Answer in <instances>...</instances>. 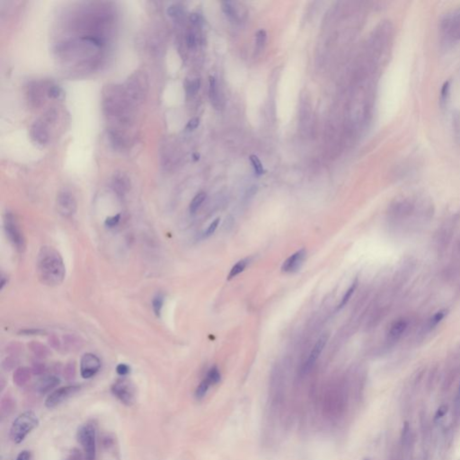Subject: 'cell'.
<instances>
[{
	"label": "cell",
	"instance_id": "obj_46",
	"mask_svg": "<svg viewBox=\"0 0 460 460\" xmlns=\"http://www.w3.org/2000/svg\"><path fill=\"white\" fill-rule=\"evenodd\" d=\"M31 460V453L27 450H24L19 453L18 456L16 457V460Z\"/></svg>",
	"mask_w": 460,
	"mask_h": 460
},
{
	"label": "cell",
	"instance_id": "obj_24",
	"mask_svg": "<svg viewBox=\"0 0 460 460\" xmlns=\"http://www.w3.org/2000/svg\"><path fill=\"white\" fill-rule=\"evenodd\" d=\"M209 386H210V384H209V381H207L206 379L203 380L195 390V394H194L195 398L198 399V400H202L208 392Z\"/></svg>",
	"mask_w": 460,
	"mask_h": 460
},
{
	"label": "cell",
	"instance_id": "obj_20",
	"mask_svg": "<svg viewBox=\"0 0 460 460\" xmlns=\"http://www.w3.org/2000/svg\"><path fill=\"white\" fill-rule=\"evenodd\" d=\"M29 348L32 350V352L38 358H46L49 354V350L45 345L37 343V342H32L29 344Z\"/></svg>",
	"mask_w": 460,
	"mask_h": 460
},
{
	"label": "cell",
	"instance_id": "obj_28",
	"mask_svg": "<svg viewBox=\"0 0 460 460\" xmlns=\"http://www.w3.org/2000/svg\"><path fill=\"white\" fill-rule=\"evenodd\" d=\"M80 344L81 342H79V339L73 335H68L64 340V345L68 350H73L75 348L80 347Z\"/></svg>",
	"mask_w": 460,
	"mask_h": 460
},
{
	"label": "cell",
	"instance_id": "obj_5",
	"mask_svg": "<svg viewBox=\"0 0 460 460\" xmlns=\"http://www.w3.org/2000/svg\"><path fill=\"white\" fill-rule=\"evenodd\" d=\"M4 228L7 238L11 242L14 247L19 252L25 249V239L23 232L19 226L18 221L12 212L8 211L4 217Z\"/></svg>",
	"mask_w": 460,
	"mask_h": 460
},
{
	"label": "cell",
	"instance_id": "obj_34",
	"mask_svg": "<svg viewBox=\"0 0 460 460\" xmlns=\"http://www.w3.org/2000/svg\"><path fill=\"white\" fill-rule=\"evenodd\" d=\"M48 95L50 98L61 99L63 96V91L60 86H52L48 89Z\"/></svg>",
	"mask_w": 460,
	"mask_h": 460
},
{
	"label": "cell",
	"instance_id": "obj_38",
	"mask_svg": "<svg viewBox=\"0 0 460 460\" xmlns=\"http://www.w3.org/2000/svg\"><path fill=\"white\" fill-rule=\"evenodd\" d=\"M120 221H121V214H116L114 216H111V217H108L105 220V226L108 227H115L119 224Z\"/></svg>",
	"mask_w": 460,
	"mask_h": 460
},
{
	"label": "cell",
	"instance_id": "obj_26",
	"mask_svg": "<svg viewBox=\"0 0 460 460\" xmlns=\"http://www.w3.org/2000/svg\"><path fill=\"white\" fill-rule=\"evenodd\" d=\"M246 264H247V260L245 259V260H241L238 263L234 265L232 267V269L230 270V272L228 274V280H231L233 279L237 275H238L239 273H241L243 270H245V268L246 267Z\"/></svg>",
	"mask_w": 460,
	"mask_h": 460
},
{
	"label": "cell",
	"instance_id": "obj_25",
	"mask_svg": "<svg viewBox=\"0 0 460 460\" xmlns=\"http://www.w3.org/2000/svg\"><path fill=\"white\" fill-rule=\"evenodd\" d=\"M206 380L209 381V383L210 385H216V384H218L221 380V372H220L219 368H217L216 366L210 368L209 371H208V373H207Z\"/></svg>",
	"mask_w": 460,
	"mask_h": 460
},
{
	"label": "cell",
	"instance_id": "obj_42",
	"mask_svg": "<svg viewBox=\"0 0 460 460\" xmlns=\"http://www.w3.org/2000/svg\"><path fill=\"white\" fill-rule=\"evenodd\" d=\"M219 224H220V219H216V220L209 225V227H208V229L206 230L204 236H205V237L211 236L212 234L214 233L215 230L217 229V227L219 226Z\"/></svg>",
	"mask_w": 460,
	"mask_h": 460
},
{
	"label": "cell",
	"instance_id": "obj_16",
	"mask_svg": "<svg viewBox=\"0 0 460 460\" xmlns=\"http://www.w3.org/2000/svg\"><path fill=\"white\" fill-rule=\"evenodd\" d=\"M327 340H328V335L326 333L323 334L321 337L319 338L318 341L317 342V344L315 345L310 355L308 357L307 363L305 364V370H309L310 368H312L315 362H317V360L318 359L321 352L324 350L325 344L327 343Z\"/></svg>",
	"mask_w": 460,
	"mask_h": 460
},
{
	"label": "cell",
	"instance_id": "obj_10",
	"mask_svg": "<svg viewBox=\"0 0 460 460\" xmlns=\"http://www.w3.org/2000/svg\"><path fill=\"white\" fill-rule=\"evenodd\" d=\"M58 212L64 218L72 217L78 209L77 200L69 190H61L57 196Z\"/></svg>",
	"mask_w": 460,
	"mask_h": 460
},
{
	"label": "cell",
	"instance_id": "obj_43",
	"mask_svg": "<svg viewBox=\"0 0 460 460\" xmlns=\"http://www.w3.org/2000/svg\"><path fill=\"white\" fill-rule=\"evenodd\" d=\"M199 124H200V120L198 118H193L187 123L186 129L187 130H193V129H196L197 127L199 126Z\"/></svg>",
	"mask_w": 460,
	"mask_h": 460
},
{
	"label": "cell",
	"instance_id": "obj_35",
	"mask_svg": "<svg viewBox=\"0 0 460 460\" xmlns=\"http://www.w3.org/2000/svg\"><path fill=\"white\" fill-rule=\"evenodd\" d=\"M267 39V33L264 30H260L256 33V48L261 49L264 46Z\"/></svg>",
	"mask_w": 460,
	"mask_h": 460
},
{
	"label": "cell",
	"instance_id": "obj_21",
	"mask_svg": "<svg viewBox=\"0 0 460 460\" xmlns=\"http://www.w3.org/2000/svg\"><path fill=\"white\" fill-rule=\"evenodd\" d=\"M164 302H165V297L162 293L156 295L152 300V308H153L154 313L158 317L161 316Z\"/></svg>",
	"mask_w": 460,
	"mask_h": 460
},
{
	"label": "cell",
	"instance_id": "obj_17",
	"mask_svg": "<svg viewBox=\"0 0 460 460\" xmlns=\"http://www.w3.org/2000/svg\"><path fill=\"white\" fill-rule=\"evenodd\" d=\"M32 371L27 367H19L16 368L13 374V381L18 387H25L31 381Z\"/></svg>",
	"mask_w": 460,
	"mask_h": 460
},
{
	"label": "cell",
	"instance_id": "obj_47",
	"mask_svg": "<svg viewBox=\"0 0 460 460\" xmlns=\"http://www.w3.org/2000/svg\"><path fill=\"white\" fill-rule=\"evenodd\" d=\"M190 22L194 25H198L201 22V17L198 14H191L190 16Z\"/></svg>",
	"mask_w": 460,
	"mask_h": 460
},
{
	"label": "cell",
	"instance_id": "obj_31",
	"mask_svg": "<svg viewBox=\"0 0 460 460\" xmlns=\"http://www.w3.org/2000/svg\"><path fill=\"white\" fill-rule=\"evenodd\" d=\"M200 86H201L200 79H194L190 81L186 85V93L188 94V95H194L198 92Z\"/></svg>",
	"mask_w": 460,
	"mask_h": 460
},
{
	"label": "cell",
	"instance_id": "obj_51",
	"mask_svg": "<svg viewBox=\"0 0 460 460\" xmlns=\"http://www.w3.org/2000/svg\"></svg>",
	"mask_w": 460,
	"mask_h": 460
},
{
	"label": "cell",
	"instance_id": "obj_6",
	"mask_svg": "<svg viewBox=\"0 0 460 460\" xmlns=\"http://www.w3.org/2000/svg\"><path fill=\"white\" fill-rule=\"evenodd\" d=\"M147 89V80L145 73L140 71L133 74L127 82L125 92L128 95L130 101L140 102L144 98Z\"/></svg>",
	"mask_w": 460,
	"mask_h": 460
},
{
	"label": "cell",
	"instance_id": "obj_39",
	"mask_svg": "<svg viewBox=\"0 0 460 460\" xmlns=\"http://www.w3.org/2000/svg\"><path fill=\"white\" fill-rule=\"evenodd\" d=\"M17 364V361L15 358H6L2 362V367L5 370H11L13 368H16Z\"/></svg>",
	"mask_w": 460,
	"mask_h": 460
},
{
	"label": "cell",
	"instance_id": "obj_33",
	"mask_svg": "<svg viewBox=\"0 0 460 460\" xmlns=\"http://www.w3.org/2000/svg\"><path fill=\"white\" fill-rule=\"evenodd\" d=\"M32 374L36 375V376H43L46 373L47 371V367L44 363H42V362H35L33 363L32 365Z\"/></svg>",
	"mask_w": 460,
	"mask_h": 460
},
{
	"label": "cell",
	"instance_id": "obj_4",
	"mask_svg": "<svg viewBox=\"0 0 460 460\" xmlns=\"http://www.w3.org/2000/svg\"><path fill=\"white\" fill-rule=\"evenodd\" d=\"M77 439L84 448L85 460H95L96 431L92 424L81 425L77 432Z\"/></svg>",
	"mask_w": 460,
	"mask_h": 460
},
{
	"label": "cell",
	"instance_id": "obj_45",
	"mask_svg": "<svg viewBox=\"0 0 460 460\" xmlns=\"http://www.w3.org/2000/svg\"><path fill=\"white\" fill-rule=\"evenodd\" d=\"M444 316H445V314L443 312H439V313L436 314L435 316L430 320V326H435L438 323H440L444 317Z\"/></svg>",
	"mask_w": 460,
	"mask_h": 460
},
{
	"label": "cell",
	"instance_id": "obj_7",
	"mask_svg": "<svg viewBox=\"0 0 460 460\" xmlns=\"http://www.w3.org/2000/svg\"><path fill=\"white\" fill-rule=\"evenodd\" d=\"M111 391L122 404L130 406L135 402V389L128 380H119L111 387Z\"/></svg>",
	"mask_w": 460,
	"mask_h": 460
},
{
	"label": "cell",
	"instance_id": "obj_3",
	"mask_svg": "<svg viewBox=\"0 0 460 460\" xmlns=\"http://www.w3.org/2000/svg\"><path fill=\"white\" fill-rule=\"evenodd\" d=\"M39 419L32 411L24 412L13 422L10 428V439L14 443L20 444L25 438L39 426Z\"/></svg>",
	"mask_w": 460,
	"mask_h": 460
},
{
	"label": "cell",
	"instance_id": "obj_12",
	"mask_svg": "<svg viewBox=\"0 0 460 460\" xmlns=\"http://www.w3.org/2000/svg\"><path fill=\"white\" fill-rule=\"evenodd\" d=\"M61 383V380L55 375H43L37 380L34 384V389L40 395H45L50 392Z\"/></svg>",
	"mask_w": 460,
	"mask_h": 460
},
{
	"label": "cell",
	"instance_id": "obj_30",
	"mask_svg": "<svg viewBox=\"0 0 460 460\" xmlns=\"http://www.w3.org/2000/svg\"><path fill=\"white\" fill-rule=\"evenodd\" d=\"M183 13H184V8L179 4H174L172 6H169L167 9L168 16L173 18L180 17L183 15Z\"/></svg>",
	"mask_w": 460,
	"mask_h": 460
},
{
	"label": "cell",
	"instance_id": "obj_27",
	"mask_svg": "<svg viewBox=\"0 0 460 460\" xmlns=\"http://www.w3.org/2000/svg\"><path fill=\"white\" fill-rule=\"evenodd\" d=\"M209 98L213 105L216 106L218 101V91H217V85H216V79L213 77H210L209 79Z\"/></svg>",
	"mask_w": 460,
	"mask_h": 460
},
{
	"label": "cell",
	"instance_id": "obj_36",
	"mask_svg": "<svg viewBox=\"0 0 460 460\" xmlns=\"http://www.w3.org/2000/svg\"><path fill=\"white\" fill-rule=\"evenodd\" d=\"M65 460H84V456L79 448H72Z\"/></svg>",
	"mask_w": 460,
	"mask_h": 460
},
{
	"label": "cell",
	"instance_id": "obj_23",
	"mask_svg": "<svg viewBox=\"0 0 460 460\" xmlns=\"http://www.w3.org/2000/svg\"><path fill=\"white\" fill-rule=\"evenodd\" d=\"M206 199V193L205 192H199L197 195H195V197L192 199V201L190 202V213H195L198 209H200V207L202 206L203 202L205 201Z\"/></svg>",
	"mask_w": 460,
	"mask_h": 460
},
{
	"label": "cell",
	"instance_id": "obj_48",
	"mask_svg": "<svg viewBox=\"0 0 460 460\" xmlns=\"http://www.w3.org/2000/svg\"><path fill=\"white\" fill-rule=\"evenodd\" d=\"M21 333H25V334H27V335H29V334H30V335H31V334L34 335V334H40V333H42L43 331H42V330L31 329V330H24V331H21Z\"/></svg>",
	"mask_w": 460,
	"mask_h": 460
},
{
	"label": "cell",
	"instance_id": "obj_11",
	"mask_svg": "<svg viewBox=\"0 0 460 460\" xmlns=\"http://www.w3.org/2000/svg\"><path fill=\"white\" fill-rule=\"evenodd\" d=\"M101 368V361L97 356L87 352L80 360V374L85 380L91 379L98 373Z\"/></svg>",
	"mask_w": 460,
	"mask_h": 460
},
{
	"label": "cell",
	"instance_id": "obj_49",
	"mask_svg": "<svg viewBox=\"0 0 460 460\" xmlns=\"http://www.w3.org/2000/svg\"><path fill=\"white\" fill-rule=\"evenodd\" d=\"M6 284H7V278L4 276V275H2V277H1V289H3Z\"/></svg>",
	"mask_w": 460,
	"mask_h": 460
},
{
	"label": "cell",
	"instance_id": "obj_50",
	"mask_svg": "<svg viewBox=\"0 0 460 460\" xmlns=\"http://www.w3.org/2000/svg\"><path fill=\"white\" fill-rule=\"evenodd\" d=\"M459 395L460 396V392H459Z\"/></svg>",
	"mask_w": 460,
	"mask_h": 460
},
{
	"label": "cell",
	"instance_id": "obj_44",
	"mask_svg": "<svg viewBox=\"0 0 460 460\" xmlns=\"http://www.w3.org/2000/svg\"><path fill=\"white\" fill-rule=\"evenodd\" d=\"M186 43L189 48H194L196 45V37L193 33H189L186 37Z\"/></svg>",
	"mask_w": 460,
	"mask_h": 460
},
{
	"label": "cell",
	"instance_id": "obj_40",
	"mask_svg": "<svg viewBox=\"0 0 460 460\" xmlns=\"http://www.w3.org/2000/svg\"><path fill=\"white\" fill-rule=\"evenodd\" d=\"M116 372L120 376H126V375L129 374L130 372V368L129 366H128L127 364H124V363H121L119 365H117L116 367Z\"/></svg>",
	"mask_w": 460,
	"mask_h": 460
},
{
	"label": "cell",
	"instance_id": "obj_13",
	"mask_svg": "<svg viewBox=\"0 0 460 460\" xmlns=\"http://www.w3.org/2000/svg\"><path fill=\"white\" fill-rule=\"evenodd\" d=\"M307 252L305 249H301L300 251L296 252L283 263L282 266V270L284 272H295L299 270L303 264V262L306 258Z\"/></svg>",
	"mask_w": 460,
	"mask_h": 460
},
{
	"label": "cell",
	"instance_id": "obj_19",
	"mask_svg": "<svg viewBox=\"0 0 460 460\" xmlns=\"http://www.w3.org/2000/svg\"><path fill=\"white\" fill-rule=\"evenodd\" d=\"M16 408V400L10 395H6L1 399L0 414L2 417L9 416Z\"/></svg>",
	"mask_w": 460,
	"mask_h": 460
},
{
	"label": "cell",
	"instance_id": "obj_18",
	"mask_svg": "<svg viewBox=\"0 0 460 460\" xmlns=\"http://www.w3.org/2000/svg\"><path fill=\"white\" fill-rule=\"evenodd\" d=\"M406 328H407V322L405 319H400L396 321L389 329L388 337L393 342L397 341L404 334Z\"/></svg>",
	"mask_w": 460,
	"mask_h": 460
},
{
	"label": "cell",
	"instance_id": "obj_37",
	"mask_svg": "<svg viewBox=\"0 0 460 460\" xmlns=\"http://www.w3.org/2000/svg\"><path fill=\"white\" fill-rule=\"evenodd\" d=\"M75 374H76L75 364H74L73 362H72V363H68V364L66 365L65 368H64V376H65V378H66L68 381H71V380H73Z\"/></svg>",
	"mask_w": 460,
	"mask_h": 460
},
{
	"label": "cell",
	"instance_id": "obj_41",
	"mask_svg": "<svg viewBox=\"0 0 460 460\" xmlns=\"http://www.w3.org/2000/svg\"><path fill=\"white\" fill-rule=\"evenodd\" d=\"M448 412V405H443L442 406L439 407V409L437 410L435 413V421H438V420H441L442 418L445 416V414Z\"/></svg>",
	"mask_w": 460,
	"mask_h": 460
},
{
	"label": "cell",
	"instance_id": "obj_15",
	"mask_svg": "<svg viewBox=\"0 0 460 460\" xmlns=\"http://www.w3.org/2000/svg\"><path fill=\"white\" fill-rule=\"evenodd\" d=\"M31 137L32 141L38 145L44 146L49 142V133L44 123L35 122L31 128Z\"/></svg>",
	"mask_w": 460,
	"mask_h": 460
},
{
	"label": "cell",
	"instance_id": "obj_9",
	"mask_svg": "<svg viewBox=\"0 0 460 460\" xmlns=\"http://www.w3.org/2000/svg\"><path fill=\"white\" fill-rule=\"evenodd\" d=\"M79 390L80 386L79 385H70L60 387L53 392L50 393L47 397L45 400V406L49 409L55 408L57 406L62 405V403L66 402L70 397H72Z\"/></svg>",
	"mask_w": 460,
	"mask_h": 460
},
{
	"label": "cell",
	"instance_id": "obj_1",
	"mask_svg": "<svg viewBox=\"0 0 460 460\" xmlns=\"http://www.w3.org/2000/svg\"><path fill=\"white\" fill-rule=\"evenodd\" d=\"M37 275L43 285L56 287L61 285L66 277V267L62 254L54 247L44 246L38 253Z\"/></svg>",
	"mask_w": 460,
	"mask_h": 460
},
{
	"label": "cell",
	"instance_id": "obj_2",
	"mask_svg": "<svg viewBox=\"0 0 460 460\" xmlns=\"http://www.w3.org/2000/svg\"><path fill=\"white\" fill-rule=\"evenodd\" d=\"M132 102L123 88L108 87L104 96V108L108 116L118 121L122 125L129 124L132 119Z\"/></svg>",
	"mask_w": 460,
	"mask_h": 460
},
{
	"label": "cell",
	"instance_id": "obj_8",
	"mask_svg": "<svg viewBox=\"0 0 460 460\" xmlns=\"http://www.w3.org/2000/svg\"><path fill=\"white\" fill-rule=\"evenodd\" d=\"M443 35L450 42L460 41V10L449 13L442 22Z\"/></svg>",
	"mask_w": 460,
	"mask_h": 460
},
{
	"label": "cell",
	"instance_id": "obj_32",
	"mask_svg": "<svg viewBox=\"0 0 460 460\" xmlns=\"http://www.w3.org/2000/svg\"><path fill=\"white\" fill-rule=\"evenodd\" d=\"M250 160H251L252 165H253V167L254 169V172L256 173V174H258V175L263 174L264 172V166H263V164L261 163V161L258 159L257 157L255 155H252L250 157Z\"/></svg>",
	"mask_w": 460,
	"mask_h": 460
},
{
	"label": "cell",
	"instance_id": "obj_14",
	"mask_svg": "<svg viewBox=\"0 0 460 460\" xmlns=\"http://www.w3.org/2000/svg\"><path fill=\"white\" fill-rule=\"evenodd\" d=\"M112 188L119 196H124L130 189V180L124 173H116L112 177Z\"/></svg>",
	"mask_w": 460,
	"mask_h": 460
},
{
	"label": "cell",
	"instance_id": "obj_29",
	"mask_svg": "<svg viewBox=\"0 0 460 460\" xmlns=\"http://www.w3.org/2000/svg\"><path fill=\"white\" fill-rule=\"evenodd\" d=\"M356 288H357V281H355L354 283H352V284H351V286H350V288H349V289H348V290L345 292V294H344V297H343V299H342V301H341L340 304H339V306H338V309H341V308H343V307H344V306L347 304V302L350 301V297H351L352 294H353V292H354V290H355Z\"/></svg>",
	"mask_w": 460,
	"mask_h": 460
},
{
	"label": "cell",
	"instance_id": "obj_22",
	"mask_svg": "<svg viewBox=\"0 0 460 460\" xmlns=\"http://www.w3.org/2000/svg\"><path fill=\"white\" fill-rule=\"evenodd\" d=\"M222 10L223 12L226 14V16L232 17V18H237L238 17V10L235 2H230V1H225L222 2Z\"/></svg>",
	"mask_w": 460,
	"mask_h": 460
}]
</instances>
